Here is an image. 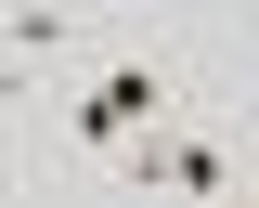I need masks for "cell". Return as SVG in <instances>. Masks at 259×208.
<instances>
[{
    "label": "cell",
    "instance_id": "cell-1",
    "mask_svg": "<svg viewBox=\"0 0 259 208\" xmlns=\"http://www.w3.org/2000/svg\"><path fill=\"white\" fill-rule=\"evenodd\" d=\"M182 104H194V65H182V52H156V39H117L104 65H78V91H65V117H52L65 182H91L130 130H156V117H182Z\"/></svg>",
    "mask_w": 259,
    "mask_h": 208
},
{
    "label": "cell",
    "instance_id": "cell-2",
    "mask_svg": "<svg viewBox=\"0 0 259 208\" xmlns=\"http://www.w3.org/2000/svg\"><path fill=\"white\" fill-rule=\"evenodd\" d=\"M246 156H259V143H233L207 104H182V117H156V130H130L91 182H104V195H233Z\"/></svg>",
    "mask_w": 259,
    "mask_h": 208
},
{
    "label": "cell",
    "instance_id": "cell-3",
    "mask_svg": "<svg viewBox=\"0 0 259 208\" xmlns=\"http://www.w3.org/2000/svg\"><path fill=\"white\" fill-rule=\"evenodd\" d=\"M78 13H91V26H143L156 0H78Z\"/></svg>",
    "mask_w": 259,
    "mask_h": 208
},
{
    "label": "cell",
    "instance_id": "cell-4",
    "mask_svg": "<svg viewBox=\"0 0 259 208\" xmlns=\"http://www.w3.org/2000/svg\"><path fill=\"white\" fill-rule=\"evenodd\" d=\"M233 208H259V156H246V182H233Z\"/></svg>",
    "mask_w": 259,
    "mask_h": 208
},
{
    "label": "cell",
    "instance_id": "cell-5",
    "mask_svg": "<svg viewBox=\"0 0 259 208\" xmlns=\"http://www.w3.org/2000/svg\"><path fill=\"white\" fill-rule=\"evenodd\" d=\"M246 26H259V0H246Z\"/></svg>",
    "mask_w": 259,
    "mask_h": 208
}]
</instances>
